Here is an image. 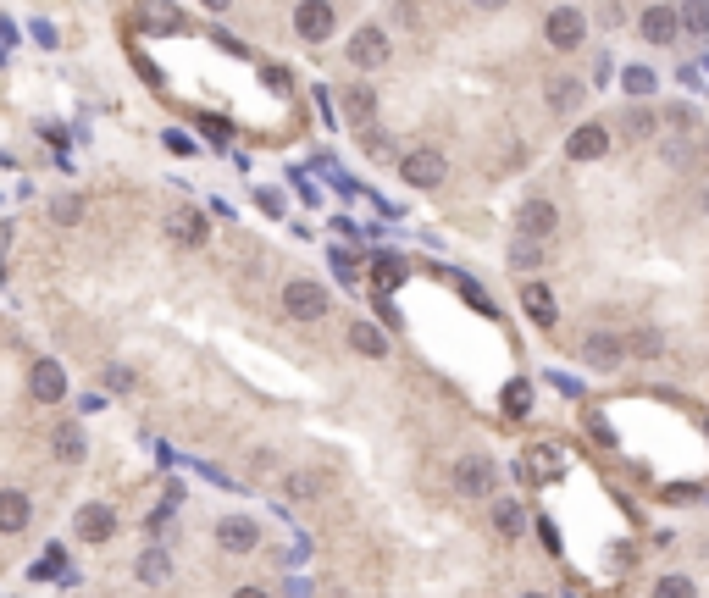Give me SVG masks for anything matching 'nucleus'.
<instances>
[{
    "instance_id": "f257e3e1",
    "label": "nucleus",
    "mask_w": 709,
    "mask_h": 598,
    "mask_svg": "<svg viewBox=\"0 0 709 598\" xmlns=\"http://www.w3.org/2000/svg\"><path fill=\"white\" fill-rule=\"evenodd\" d=\"M327 305H333V299H327V288L316 283V277H289V283H283V316H289V322H322Z\"/></svg>"
},
{
    "instance_id": "f03ea898",
    "label": "nucleus",
    "mask_w": 709,
    "mask_h": 598,
    "mask_svg": "<svg viewBox=\"0 0 709 598\" xmlns=\"http://www.w3.org/2000/svg\"><path fill=\"white\" fill-rule=\"evenodd\" d=\"M399 178H405L410 189H438V183L449 178V161H444V150H433V144H421V150L399 156Z\"/></svg>"
},
{
    "instance_id": "7ed1b4c3",
    "label": "nucleus",
    "mask_w": 709,
    "mask_h": 598,
    "mask_svg": "<svg viewBox=\"0 0 709 598\" xmlns=\"http://www.w3.org/2000/svg\"><path fill=\"white\" fill-rule=\"evenodd\" d=\"M344 56H349V67L377 72L388 56H394V45H388V28H377V23L355 28V34H349V45H344Z\"/></svg>"
},
{
    "instance_id": "20e7f679",
    "label": "nucleus",
    "mask_w": 709,
    "mask_h": 598,
    "mask_svg": "<svg viewBox=\"0 0 709 598\" xmlns=\"http://www.w3.org/2000/svg\"><path fill=\"white\" fill-rule=\"evenodd\" d=\"M543 34H549L554 50H577L582 39H588V17H582L577 6H554L549 23H543Z\"/></svg>"
},
{
    "instance_id": "39448f33",
    "label": "nucleus",
    "mask_w": 709,
    "mask_h": 598,
    "mask_svg": "<svg viewBox=\"0 0 709 598\" xmlns=\"http://www.w3.org/2000/svg\"><path fill=\"white\" fill-rule=\"evenodd\" d=\"M493 482H499V471H493L488 455H466L455 466V488L466 493V499H493Z\"/></svg>"
},
{
    "instance_id": "423d86ee",
    "label": "nucleus",
    "mask_w": 709,
    "mask_h": 598,
    "mask_svg": "<svg viewBox=\"0 0 709 598\" xmlns=\"http://www.w3.org/2000/svg\"><path fill=\"white\" fill-rule=\"evenodd\" d=\"M333 6H327V0H300V6H294V34L300 39H311V45H322L327 34H333Z\"/></svg>"
},
{
    "instance_id": "0eeeda50",
    "label": "nucleus",
    "mask_w": 709,
    "mask_h": 598,
    "mask_svg": "<svg viewBox=\"0 0 709 598\" xmlns=\"http://www.w3.org/2000/svg\"><path fill=\"white\" fill-rule=\"evenodd\" d=\"M554 228H560V211H554V200H527L516 216V233L521 239H554Z\"/></svg>"
},
{
    "instance_id": "6e6552de",
    "label": "nucleus",
    "mask_w": 709,
    "mask_h": 598,
    "mask_svg": "<svg viewBox=\"0 0 709 598\" xmlns=\"http://www.w3.org/2000/svg\"><path fill=\"white\" fill-rule=\"evenodd\" d=\"M565 156H571V161H599V156H610V128H604V122H582V128L565 139Z\"/></svg>"
},
{
    "instance_id": "1a4fd4ad",
    "label": "nucleus",
    "mask_w": 709,
    "mask_h": 598,
    "mask_svg": "<svg viewBox=\"0 0 709 598\" xmlns=\"http://www.w3.org/2000/svg\"><path fill=\"white\" fill-rule=\"evenodd\" d=\"M217 543L228 554H250L255 543H261V527H255L250 515H222V521H217Z\"/></svg>"
},
{
    "instance_id": "9d476101",
    "label": "nucleus",
    "mask_w": 709,
    "mask_h": 598,
    "mask_svg": "<svg viewBox=\"0 0 709 598\" xmlns=\"http://www.w3.org/2000/svg\"><path fill=\"white\" fill-rule=\"evenodd\" d=\"M582 360H588L593 371H615L626 360V344L615 333H588L582 338Z\"/></svg>"
},
{
    "instance_id": "9b49d317",
    "label": "nucleus",
    "mask_w": 709,
    "mask_h": 598,
    "mask_svg": "<svg viewBox=\"0 0 709 598\" xmlns=\"http://www.w3.org/2000/svg\"><path fill=\"white\" fill-rule=\"evenodd\" d=\"M28 388H34L39 405H56V399H67V371H61L56 360H39V366L28 371Z\"/></svg>"
},
{
    "instance_id": "f8f14e48",
    "label": "nucleus",
    "mask_w": 709,
    "mask_h": 598,
    "mask_svg": "<svg viewBox=\"0 0 709 598\" xmlns=\"http://www.w3.org/2000/svg\"><path fill=\"white\" fill-rule=\"evenodd\" d=\"M676 6H643V17H637V34L649 39V45H671L676 39Z\"/></svg>"
},
{
    "instance_id": "ddd939ff",
    "label": "nucleus",
    "mask_w": 709,
    "mask_h": 598,
    "mask_svg": "<svg viewBox=\"0 0 709 598\" xmlns=\"http://www.w3.org/2000/svg\"><path fill=\"white\" fill-rule=\"evenodd\" d=\"M167 233H172V244H183V250H200V244L211 239V233H205V216L189 211V205L167 216Z\"/></svg>"
},
{
    "instance_id": "4468645a",
    "label": "nucleus",
    "mask_w": 709,
    "mask_h": 598,
    "mask_svg": "<svg viewBox=\"0 0 709 598\" xmlns=\"http://www.w3.org/2000/svg\"><path fill=\"white\" fill-rule=\"evenodd\" d=\"M111 532H117L111 504H84V510H78V538L84 543H111Z\"/></svg>"
},
{
    "instance_id": "2eb2a0df",
    "label": "nucleus",
    "mask_w": 709,
    "mask_h": 598,
    "mask_svg": "<svg viewBox=\"0 0 709 598\" xmlns=\"http://www.w3.org/2000/svg\"><path fill=\"white\" fill-rule=\"evenodd\" d=\"M28 521H34V499L17 493V488H6L0 493V532H23Z\"/></svg>"
},
{
    "instance_id": "dca6fc26",
    "label": "nucleus",
    "mask_w": 709,
    "mask_h": 598,
    "mask_svg": "<svg viewBox=\"0 0 709 598\" xmlns=\"http://www.w3.org/2000/svg\"><path fill=\"white\" fill-rule=\"evenodd\" d=\"M521 311H527L538 327H554V294H549V283H538V277H532V283H521Z\"/></svg>"
},
{
    "instance_id": "f3484780",
    "label": "nucleus",
    "mask_w": 709,
    "mask_h": 598,
    "mask_svg": "<svg viewBox=\"0 0 709 598\" xmlns=\"http://www.w3.org/2000/svg\"><path fill=\"white\" fill-rule=\"evenodd\" d=\"M493 532L510 538V543L527 532V510H521V499H493Z\"/></svg>"
},
{
    "instance_id": "a211bd4d",
    "label": "nucleus",
    "mask_w": 709,
    "mask_h": 598,
    "mask_svg": "<svg viewBox=\"0 0 709 598\" xmlns=\"http://www.w3.org/2000/svg\"><path fill=\"white\" fill-rule=\"evenodd\" d=\"M50 449H56V460H67V466H73V460H84V427H78V421H61L56 432H50Z\"/></svg>"
},
{
    "instance_id": "6ab92c4d",
    "label": "nucleus",
    "mask_w": 709,
    "mask_h": 598,
    "mask_svg": "<svg viewBox=\"0 0 709 598\" xmlns=\"http://www.w3.org/2000/svg\"><path fill=\"white\" fill-rule=\"evenodd\" d=\"M283 493H289L294 504H311L327 493V477L322 471H289V477H283Z\"/></svg>"
},
{
    "instance_id": "aec40b11",
    "label": "nucleus",
    "mask_w": 709,
    "mask_h": 598,
    "mask_svg": "<svg viewBox=\"0 0 709 598\" xmlns=\"http://www.w3.org/2000/svg\"><path fill=\"white\" fill-rule=\"evenodd\" d=\"M349 349H361L366 360H383L388 355V338L377 333V322H349Z\"/></svg>"
},
{
    "instance_id": "412c9836",
    "label": "nucleus",
    "mask_w": 709,
    "mask_h": 598,
    "mask_svg": "<svg viewBox=\"0 0 709 598\" xmlns=\"http://www.w3.org/2000/svg\"><path fill=\"white\" fill-rule=\"evenodd\" d=\"M133 576H139L145 587H161L172 576V554L167 549H145V554H139V565H133Z\"/></svg>"
},
{
    "instance_id": "4be33fe9",
    "label": "nucleus",
    "mask_w": 709,
    "mask_h": 598,
    "mask_svg": "<svg viewBox=\"0 0 709 598\" xmlns=\"http://www.w3.org/2000/svg\"><path fill=\"white\" fill-rule=\"evenodd\" d=\"M543 95H549V111H577L582 106V84H577V78H549Z\"/></svg>"
},
{
    "instance_id": "5701e85b",
    "label": "nucleus",
    "mask_w": 709,
    "mask_h": 598,
    "mask_svg": "<svg viewBox=\"0 0 709 598\" xmlns=\"http://www.w3.org/2000/svg\"><path fill=\"white\" fill-rule=\"evenodd\" d=\"M372 111H377V95H372L366 84H355V89L344 95V117L355 122V128H366V122H372Z\"/></svg>"
},
{
    "instance_id": "b1692460",
    "label": "nucleus",
    "mask_w": 709,
    "mask_h": 598,
    "mask_svg": "<svg viewBox=\"0 0 709 598\" xmlns=\"http://www.w3.org/2000/svg\"><path fill=\"white\" fill-rule=\"evenodd\" d=\"M649 133H654V117H649V111H643V106H626V111H621V139L643 144V139H649Z\"/></svg>"
},
{
    "instance_id": "393cba45",
    "label": "nucleus",
    "mask_w": 709,
    "mask_h": 598,
    "mask_svg": "<svg viewBox=\"0 0 709 598\" xmlns=\"http://www.w3.org/2000/svg\"><path fill=\"white\" fill-rule=\"evenodd\" d=\"M676 23H682L693 39H709V0H687L682 12H676Z\"/></svg>"
},
{
    "instance_id": "a878e982",
    "label": "nucleus",
    "mask_w": 709,
    "mask_h": 598,
    "mask_svg": "<svg viewBox=\"0 0 709 598\" xmlns=\"http://www.w3.org/2000/svg\"><path fill=\"white\" fill-rule=\"evenodd\" d=\"M50 222H56V228H78V222H84V200H78V194H61V200L50 205Z\"/></svg>"
},
{
    "instance_id": "bb28decb",
    "label": "nucleus",
    "mask_w": 709,
    "mask_h": 598,
    "mask_svg": "<svg viewBox=\"0 0 709 598\" xmlns=\"http://www.w3.org/2000/svg\"><path fill=\"white\" fill-rule=\"evenodd\" d=\"M372 277H377V288H394V283H405V261H399V255H377L372 261Z\"/></svg>"
},
{
    "instance_id": "cd10ccee",
    "label": "nucleus",
    "mask_w": 709,
    "mask_h": 598,
    "mask_svg": "<svg viewBox=\"0 0 709 598\" xmlns=\"http://www.w3.org/2000/svg\"><path fill=\"white\" fill-rule=\"evenodd\" d=\"M527 410H532V383L516 377V383L505 388V416H527Z\"/></svg>"
},
{
    "instance_id": "c85d7f7f",
    "label": "nucleus",
    "mask_w": 709,
    "mask_h": 598,
    "mask_svg": "<svg viewBox=\"0 0 709 598\" xmlns=\"http://www.w3.org/2000/svg\"><path fill=\"white\" fill-rule=\"evenodd\" d=\"M621 89H626L632 100L654 95V72H649V67H626V72H621Z\"/></svg>"
},
{
    "instance_id": "c756f323",
    "label": "nucleus",
    "mask_w": 709,
    "mask_h": 598,
    "mask_svg": "<svg viewBox=\"0 0 709 598\" xmlns=\"http://www.w3.org/2000/svg\"><path fill=\"white\" fill-rule=\"evenodd\" d=\"M543 261V244L538 239H516L510 244V266H521V272H527V266H538Z\"/></svg>"
},
{
    "instance_id": "7c9ffc66",
    "label": "nucleus",
    "mask_w": 709,
    "mask_h": 598,
    "mask_svg": "<svg viewBox=\"0 0 709 598\" xmlns=\"http://www.w3.org/2000/svg\"><path fill=\"white\" fill-rule=\"evenodd\" d=\"M654 598H698V587L687 582V576H660V582H654Z\"/></svg>"
},
{
    "instance_id": "2f4dec72",
    "label": "nucleus",
    "mask_w": 709,
    "mask_h": 598,
    "mask_svg": "<svg viewBox=\"0 0 709 598\" xmlns=\"http://www.w3.org/2000/svg\"><path fill=\"white\" fill-rule=\"evenodd\" d=\"M626 349H632V355H660L665 338L654 333V327H643V333H632V344H626Z\"/></svg>"
},
{
    "instance_id": "473e14b6",
    "label": "nucleus",
    "mask_w": 709,
    "mask_h": 598,
    "mask_svg": "<svg viewBox=\"0 0 709 598\" xmlns=\"http://www.w3.org/2000/svg\"><path fill=\"white\" fill-rule=\"evenodd\" d=\"M161 144H167L172 156H194V150H200V144H194V139H189V133H183V128H167V139H161Z\"/></svg>"
},
{
    "instance_id": "72a5a7b5",
    "label": "nucleus",
    "mask_w": 709,
    "mask_h": 598,
    "mask_svg": "<svg viewBox=\"0 0 709 598\" xmlns=\"http://www.w3.org/2000/svg\"><path fill=\"white\" fill-rule=\"evenodd\" d=\"M333 272H338V277H344V283H349V288H355V261H349V255H344V250H333Z\"/></svg>"
},
{
    "instance_id": "f704fd0d",
    "label": "nucleus",
    "mask_w": 709,
    "mask_h": 598,
    "mask_svg": "<svg viewBox=\"0 0 709 598\" xmlns=\"http://www.w3.org/2000/svg\"><path fill=\"white\" fill-rule=\"evenodd\" d=\"M366 150H372V156H388V139L372 128V122H366Z\"/></svg>"
},
{
    "instance_id": "c9c22d12",
    "label": "nucleus",
    "mask_w": 709,
    "mask_h": 598,
    "mask_svg": "<svg viewBox=\"0 0 709 598\" xmlns=\"http://www.w3.org/2000/svg\"><path fill=\"white\" fill-rule=\"evenodd\" d=\"M106 388H117V394H122V388H133V377H128L122 366H111V371H106Z\"/></svg>"
},
{
    "instance_id": "e433bc0d",
    "label": "nucleus",
    "mask_w": 709,
    "mask_h": 598,
    "mask_svg": "<svg viewBox=\"0 0 709 598\" xmlns=\"http://www.w3.org/2000/svg\"><path fill=\"white\" fill-rule=\"evenodd\" d=\"M665 117H671L676 128H693V106H671V111H665Z\"/></svg>"
},
{
    "instance_id": "4c0bfd02",
    "label": "nucleus",
    "mask_w": 709,
    "mask_h": 598,
    "mask_svg": "<svg viewBox=\"0 0 709 598\" xmlns=\"http://www.w3.org/2000/svg\"><path fill=\"white\" fill-rule=\"evenodd\" d=\"M233 598H272V593H266V587H239Z\"/></svg>"
},
{
    "instance_id": "58836bf2",
    "label": "nucleus",
    "mask_w": 709,
    "mask_h": 598,
    "mask_svg": "<svg viewBox=\"0 0 709 598\" xmlns=\"http://www.w3.org/2000/svg\"><path fill=\"white\" fill-rule=\"evenodd\" d=\"M471 6H477V12H499V6H505V0H471Z\"/></svg>"
},
{
    "instance_id": "ea45409f",
    "label": "nucleus",
    "mask_w": 709,
    "mask_h": 598,
    "mask_svg": "<svg viewBox=\"0 0 709 598\" xmlns=\"http://www.w3.org/2000/svg\"><path fill=\"white\" fill-rule=\"evenodd\" d=\"M205 12H228V0H200Z\"/></svg>"
},
{
    "instance_id": "a19ab883",
    "label": "nucleus",
    "mask_w": 709,
    "mask_h": 598,
    "mask_svg": "<svg viewBox=\"0 0 709 598\" xmlns=\"http://www.w3.org/2000/svg\"><path fill=\"white\" fill-rule=\"evenodd\" d=\"M704 211H709V189H704Z\"/></svg>"
},
{
    "instance_id": "79ce46f5",
    "label": "nucleus",
    "mask_w": 709,
    "mask_h": 598,
    "mask_svg": "<svg viewBox=\"0 0 709 598\" xmlns=\"http://www.w3.org/2000/svg\"><path fill=\"white\" fill-rule=\"evenodd\" d=\"M521 598H543V593H521Z\"/></svg>"
}]
</instances>
